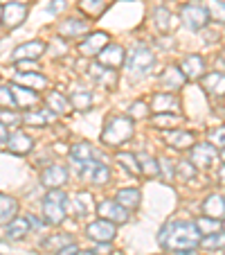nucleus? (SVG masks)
<instances>
[{"label":"nucleus","instance_id":"obj_50","mask_svg":"<svg viewBox=\"0 0 225 255\" xmlns=\"http://www.w3.org/2000/svg\"><path fill=\"white\" fill-rule=\"evenodd\" d=\"M63 7H66V2H63V0H59V2H50V5H48V11H52V14H59Z\"/></svg>","mask_w":225,"mask_h":255},{"label":"nucleus","instance_id":"obj_29","mask_svg":"<svg viewBox=\"0 0 225 255\" xmlns=\"http://www.w3.org/2000/svg\"><path fill=\"white\" fill-rule=\"evenodd\" d=\"M198 228V233L203 235H212V233L221 231V226H223V219H212V217H198V222H194Z\"/></svg>","mask_w":225,"mask_h":255},{"label":"nucleus","instance_id":"obj_41","mask_svg":"<svg viewBox=\"0 0 225 255\" xmlns=\"http://www.w3.org/2000/svg\"><path fill=\"white\" fill-rule=\"evenodd\" d=\"M207 7H210V11H207V16L214 20H219V23H223V0H207Z\"/></svg>","mask_w":225,"mask_h":255},{"label":"nucleus","instance_id":"obj_44","mask_svg":"<svg viewBox=\"0 0 225 255\" xmlns=\"http://www.w3.org/2000/svg\"><path fill=\"white\" fill-rule=\"evenodd\" d=\"M0 106L2 109H14V97H11V91L7 86H0Z\"/></svg>","mask_w":225,"mask_h":255},{"label":"nucleus","instance_id":"obj_55","mask_svg":"<svg viewBox=\"0 0 225 255\" xmlns=\"http://www.w3.org/2000/svg\"><path fill=\"white\" fill-rule=\"evenodd\" d=\"M113 255H122V253H113Z\"/></svg>","mask_w":225,"mask_h":255},{"label":"nucleus","instance_id":"obj_23","mask_svg":"<svg viewBox=\"0 0 225 255\" xmlns=\"http://www.w3.org/2000/svg\"><path fill=\"white\" fill-rule=\"evenodd\" d=\"M140 199H142V194H140L138 188H126V190H120V192H117L115 201L120 203L122 208H126V210H135V208L140 206Z\"/></svg>","mask_w":225,"mask_h":255},{"label":"nucleus","instance_id":"obj_15","mask_svg":"<svg viewBox=\"0 0 225 255\" xmlns=\"http://www.w3.org/2000/svg\"><path fill=\"white\" fill-rule=\"evenodd\" d=\"M7 149L11 151V154H18V156H25L32 151L34 147V140L29 138L27 133H23V131H16V133H11L9 138H7Z\"/></svg>","mask_w":225,"mask_h":255},{"label":"nucleus","instance_id":"obj_13","mask_svg":"<svg viewBox=\"0 0 225 255\" xmlns=\"http://www.w3.org/2000/svg\"><path fill=\"white\" fill-rule=\"evenodd\" d=\"M48 45L43 41H29V43H23L14 50V61H32V59H39L41 54L45 52Z\"/></svg>","mask_w":225,"mask_h":255},{"label":"nucleus","instance_id":"obj_37","mask_svg":"<svg viewBox=\"0 0 225 255\" xmlns=\"http://www.w3.org/2000/svg\"><path fill=\"white\" fill-rule=\"evenodd\" d=\"M198 244L203 246V249H223V231H216L212 233V235H203L201 242Z\"/></svg>","mask_w":225,"mask_h":255},{"label":"nucleus","instance_id":"obj_4","mask_svg":"<svg viewBox=\"0 0 225 255\" xmlns=\"http://www.w3.org/2000/svg\"><path fill=\"white\" fill-rule=\"evenodd\" d=\"M180 16H182V23L192 29V32H201V29L210 23L207 9L201 5H185L180 11Z\"/></svg>","mask_w":225,"mask_h":255},{"label":"nucleus","instance_id":"obj_25","mask_svg":"<svg viewBox=\"0 0 225 255\" xmlns=\"http://www.w3.org/2000/svg\"><path fill=\"white\" fill-rule=\"evenodd\" d=\"M88 29V23L86 20H79V18H68L61 23V27H59V34L61 36H79V34H83Z\"/></svg>","mask_w":225,"mask_h":255},{"label":"nucleus","instance_id":"obj_1","mask_svg":"<svg viewBox=\"0 0 225 255\" xmlns=\"http://www.w3.org/2000/svg\"><path fill=\"white\" fill-rule=\"evenodd\" d=\"M158 242L167 251H185V249H196L201 242V233H198L194 222H173L160 231Z\"/></svg>","mask_w":225,"mask_h":255},{"label":"nucleus","instance_id":"obj_54","mask_svg":"<svg viewBox=\"0 0 225 255\" xmlns=\"http://www.w3.org/2000/svg\"><path fill=\"white\" fill-rule=\"evenodd\" d=\"M0 2H2V5H7V2H11V0H0ZM20 2H25V0H20Z\"/></svg>","mask_w":225,"mask_h":255},{"label":"nucleus","instance_id":"obj_47","mask_svg":"<svg viewBox=\"0 0 225 255\" xmlns=\"http://www.w3.org/2000/svg\"><path fill=\"white\" fill-rule=\"evenodd\" d=\"M77 253H79V246L75 242H70V244H66L63 249L57 251V255H77Z\"/></svg>","mask_w":225,"mask_h":255},{"label":"nucleus","instance_id":"obj_35","mask_svg":"<svg viewBox=\"0 0 225 255\" xmlns=\"http://www.w3.org/2000/svg\"><path fill=\"white\" fill-rule=\"evenodd\" d=\"M205 91L212 95H221L223 93V72H212L205 77Z\"/></svg>","mask_w":225,"mask_h":255},{"label":"nucleus","instance_id":"obj_6","mask_svg":"<svg viewBox=\"0 0 225 255\" xmlns=\"http://www.w3.org/2000/svg\"><path fill=\"white\" fill-rule=\"evenodd\" d=\"M41 183L45 185V188L50 190H57V188H63V185L68 183V167H63V165H50V167L43 169V174H41Z\"/></svg>","mask_w":225,"mask_h":255},{"label":"nucleus","instance_id":"obj_46","mask_svg":"<svg viewBox=\"0 0 225 255\" xmlns=\"http://www.w3.org/2000/svg\"><path fill=\"white\" fill-rule=\"evenodd\" d=\"M155 23H158L160 29H167L169 27V11L158 7V9H155Z\"/></svg>","mask_w":225,"mask_h":255},{"label":"nucleus","instance_id":"obj_24","mask_svg":"<svg viewBox=\"0 0 225 255\" xmlns=\"http://www.w3.org/2000/svg\"><path fill=\"white\" fill-rule=\"evenodd\" d=\"M16 210H18V201L9 194H0V224H9L16 217Z\"/></svg>","mask_w":225,"mask_h":255},{"label":"nucleus","instance_id":"obj_36","mask_svg":"<svg viewBox=\"0 0 225 255\" xmlns=\"http://www.w3.org/2000/svg\"><path fill=\"white\" fill-rule=\"evenodd\" d=\"M79 9L88 16H99L106 9V0H81L79 2Z\"/></svg>","mask_w":225,"mask_h":255},{"label":"nucleus","instance_id":"obj_52","mask_svg":"<svg viewBox=\"0 0 225 255\" xmlns=\"http://www.w3.org/2000/svg\"><path fill=\"white\" fill-rule=\"evenodd\" d=\"M173 255H198V253L194 249H185V251H176Z\"/></svg>","mask_w":225,"mask_h":255},{"label":"nucleus","instance_id":"obj_48","mask_svg":"<svg viewBox=\"0 0 225 255\" xmlns=\"http://www.w3.org/2000/svg\"><path fill=\"white\" fill-rule=\"evenodd\" d=\"M223 133H225V131H223V127H219V129H216V131H212V144H216V147H223Z\"/></svg>","mask_w":225,"mask_h":255},{"label":"nucleus","instance_id":"obj_27","mask_svg":"<svg viewBox=\"0 0 225 255\" xmlns=\"http://www.w3.org/2000/svg\"><path fill=\"white\" fill-rule=\"evenodd\" d=\"M29 233V224L25 217H14L9 224H7V235L11 237V240H20V237H25Z\"/></svg>","mask_w":225,"mask_h":255},{"label":"nucleus","instance_id":"obj_45","mask_svg":"<svg viewBox=\"0 0 225 255\" xmlns=\"http://www.w3.org/2000/svg\"><path fill=\"white\" fill-rule=\"evenodd\" d=\"M20 122V116L18 113H11V111H0V125H5V127H11V125H18Z\"/></svg>","mask_w":225,"mask_h":255},{"label":"nucleus","instance_id":"obj_19","mask_svg":"<svg viewBox=\"0 0 225 255\" xmlns=\"http://www.w3.org/2000/svg\"><path fill=\"white\" fill-rule=\"evenodd\" d=\"M151 111H155V113H176L178 111V100L171 95V93H158V95H153V102H151Z\"/></svg>","mask_w":225,"mask_h":255},{"label":"nucleus","instance_id":"obj_22","mask_svg":"<svg viewBox=\"0 0 225 255\" xmlns=\"http://www.w3.org/2000/svg\"><path fill=\"white\" fill-rule=\"evenodd\" d=\"M167 140L171 147H176V149H187V147L194 144V133L192 131H185V129H176V131H169Z\"/></svg>","mask_w":225,"mask_h":255},{"label":"nucleus","instance_id":"obj_21","mask_svg":"<svg viewBox=\"0 0 225 255\" xmlns=\"http://www.w3.org/2000/svg\"><path fill=\"white\" fill-rule=\"evenodd\" d=\"M203 215L212 219H223V197L221 194H210L203 201Z\"/></svg>","mask_w":225,"mask_h":255},{"label":"nucleus","instance_id":"obj_43","mask_svg":"<svg viewBox=\"0 0 225 255\" xmlns=\"http://www.w3.org/2000/svg\"><path fill=\"white\" fill-rule=\"evenodd\" d=\"M149 113H151V109H149L144 102H135V104L129 109V118H131V120H133V118L144 120V118H149Z\"/></svg>","mask_w":225,"mask_h":255},{"label":"nucleus","instance_id":"obj_32","mask_svg":"<svg viewBox=\"0 0 225 255\" xmlns=\"http://www.w3.org/2000/svg\"><path fill=\"white\" fill-rule=\"evenodd\" d=\"M75 206H77V215H81V217L90 215L95 210V201H92V197L88 192H79L75 197Z\"/></svg>","mask_w":225,"mask_h":255},{"label":"nucleus","instance_id":"obj_5","mask_svg":"<svg viewBox=\"0 0 225 255\" xmlns=\"http://www.w3.org/2000/svg\"><path fill=\"white\" fill-rule=\"evenodd\" d=\"M192 163L194 167H212L214 163H219V156H216V147L212 142H203V144H196L192 149Z\"/></svg>","mask_w":225,"mask_h":255},{"label":"nucleus","instance_id":"obj_34","mask_svg":"<svg viewBox=\"0 0 225 255\" xmlns=\"http://www.w3.org/2000/svg\"><path fill=\"white\" fill-rule=\"evenodd\" d=\"M70 156H72V160H75V163L88 160V158H92V147L88 142H77V144H72Z\"/></svg>","mask_w":225,"mask_h":255},{"label":"nucleus","instance_id":"obj_9","mask_svg":"<svg viewBox=\"0 0 225 255\" xmlns=\"http://www.w3.org/2000/svg\"><path fill=\"white\" fill-rule=\"evenodd\" d=\"M99 63L101 66H106V68H120V66H124V48L122 45H117V43H108V45H104V48L99 50Z\"/></svg>","mask_w":225,"mask_h":255},{"label":"nucleus","instance_id":"obj_38","mask_svg":"<svg viewBox=\"0 0 225 255\" xmlns=\"http://www.w3.org/2000/svg\"><path fill=\"white\" fill-rule=\"evenodd\" d=\"M70 242H72V237L68 235V233H61V235L48 237V240L43 242V246L45 249H50V251H59V249H63L66 244H70Z\"/></svg>","mask_w":225,"mask_h":255},{"label":"nucleus","instance_id":"obj_7","mask_svg":"<svg viewBox=\"0 0 225 255\" xmlns=\"http://www.w3.org/2000/svg\"><path fill=\"white\" fill-rule=\"evenodd\" d=\"M97 212H99V217H104L106 222H110V224H124L126 219H129V210L122 208L117 201H108V199L97 206Z\"/></svg>","mask_w":225,"mask_h":255},{"label":"nucleus","instance_id":"obj_53","mask_svg":"<svg viewBox=\"0 0 225 255\" xmlns=\"http://www.w3.org/2000/svg\"><path fill=\"white\" fill-rule=\"evenodd\" d=\"M77 255H97V253H95V251H79Z\"/></svg>","mask_w":225,"mask_h":255},{"label":"nucleus","instance_id":"obj_49","mask_svg":"<svg viewBox=\"0 0 225 255\" xmlns=\"http://www.w3.org/2000/svg\"><path fill=\"white\" fill-rule=\"evenodd\" d=\"M25 219H27L29 228H36V231H39V228H43V222H41V219H36V217H34V215H27V217H25Z\"/></svg>","mask_w":225,"mask_h":255},{"label":"nucleus","instance_id":"obj_3","mask_svg":"<svg viewBox=\"0 0 225 255\" xmlns=\"http://www.w3.org/2000/svg\"><path fill=\"white\" fill-rule=\"evenodd\" d=\"M153 63H155V54L144 43L133 45V48L129 50V54L124 57V66L133 77H144V75H149L151 68H153Z\"/></svg>","mask_w":225,"mask_h":255},{"label":"nucleus","instance_id":"obj_31","mask_svg":"<svg viewBox=\"0 0 225 255\" xmlns=\"http://www.w3.org/2000/svg\"><path fill=\"white\" fill-rule=\"evenodd\" d=\"M68 102H70L72 109L86 111V109H90V104H92V95H90V91H77V93H72V97Z\"/></svg>","mask_w":225,"mask_h":255},{"label":"nucleus","instance_id":"obj_12","mask_svg":"<svg viewBox=\"0 0 225 255\" xmlns=\"http://www.w3.org/2000/svg\"><path fill=\"white\" fill-rule=\"evenodd\" d=\"M25 16H27V7H25L23 2H20V5L18 2H7L5 9H2V25H5L7 29H14L23 23Z\"/></svg>","mask_w":225,"mask_h":255},{"label":"nucleus","instance_id":"obj_8","mask_svg":"<svg viewBox=\"0 0 225 255\" xmlns=\"http://www.w3.org/2000/svg\"><path fill=\"white\" fill-rule=\"evenodd\" d=\"M86 235L90 237L92 242H97V244H99V242H110L113 237L117 235V233H115V224L106 222V219H97V222L88 224Z\"/></svg>","mask_w":225,"mask_h":255},{"label":"nucleus","instance_id":"obj_16","mask_svg":"<svg viewBox=\"0 0 225 255\" xmlns=\"http://www.w3.org/2000/svg\"><path fill=\"white\" fill-rule=\"evenodd\" d=\"M43 217L45 224H52V226H59L66 219V203L61 201H52V199H45L43 203Z\"/></svg>","mask_w":225,"mask_h":255},{"label":"nucleus","instance_id":"obj_39","mask_svg":"<svg viewBox=\"0 0 225 255\" xmlns=\"http://www.w3.org/2000/svg\"><path fill=\"white\" fill-rule=\"evenodd\" d=\"M176 174L180 181H192V178L196 176V167H194V163H189V160H180V163L176 165Z\"/></svg>","mask_w":225,"mask_h":255},{"label":"nucleus","instance_id":"obj_2","mask_svg":"<svg viewBox=\"0 0 225 255\" xmlns=\"http://www.w3.org/2000/svg\"><path fill=\"white\" fill-rule=\"evenodd\" d=\"M133 133H135L133 120L126 116H115L108 118V122H106L104 131H101V142L108 144V147H120L122 142L133 138Z\"/></svg>","mask_w":225,"mask_h":255},{"label":"nucleus","instance_id":"obj_18","mask_svg":"<svg viewBox=\"0 0 225 255\" xmlns=\"http://www.w3.org/2000/svg\"><path fill=\"white\" fill-rule=\"evenodd\" d=\"M185 82L187 79H185V75L180 72V68L178 66L167 68V70L162 72V77H160V86H162L164 91H178Z\"/></svg>","mask_w":225,"mask_h":255},{"label":"nucleus","instance_id":"obj_14","mask_svg":"<svg viewBox=\"0 0 225 255\" xmlns=\"http://www.w3.org/2000/svg\"><path fill=\"white\" fill-rule=\"evenodd\" d=\"M104 45H108V34L95 32V34H90L86 41H81V43H79V52L86 54V57H97V54H99V50L104 48Z\"/></svg>","mask_w":225,"mask_h":255},{"label":"nucleus","instance_id":"obj_30","mask_svg":"<svg viewBox=\"0 0 225 255\" xmlns=\"http://www.w3.org/2000/svg\"><path fill=\"white\" fill-rule=\"evenodd\" d=\"M182 122V118L178 113H155L153 125L158 129H171V127H178Z\"/></svg>","mask_w":225,"mask_h":255},{"label":"nucleus","instance_id":"obj_33","mask_svg":"<svg viewBox=\"0 0 225 255\" xmlns=\"http://www.w3.org/2000/svg\"><path fill=\"white\" fill-rule=\"evenodd\" d=\"M138 158V165H140V174H147V176H155L158 172V160H153L149 154H140L135 156Z\"/></svg>","mask_w":225,"mask_h":255},{"label":"nucleus","instance_id":"obj_28","mask_svg":"<svg viewBox=\"0 0 225 255\" xmlns=\"http://www.w3.org/2000/svg\"><path fill=\"white\" fill-rule=\"evenodd\" d=\"M48 106L52 109L54 113H70V102H68V97H63L59 91H52L48 95Z\"/></svg>","mask_w":225,"mask_h":255},{"label":"nucleus","instance_id":"obj_10","mask_svg":"<svg viewBox=\"0 0 225 255\" xmlns=\"http://www.w3.org/2000/svg\"><path fill=\"white\" fill-rule=\"evenodd\" d=\"M11 91V97H14V104L18 106V109H32V106H36V102H39V91H32V88L27 86H20V84H11L9 86Z\"/></svg>","mask_w":225,"mask_h":255},{"label":"nucleus","instance_id":"obj_51","mask_svg":"<svg viewBox=\"0 0 225 255\" xmlns=\"http://www.w3.org/2000/svg\"><path fill=\"white\" fill-rule=\"evenodd\" d=\"M7 138H9V133H7V127L5 125H0V144H5Z\"/></svg>","mask_w":225,"mask_h":255},{"label":"nucleus","instance_id":"obj_40","mask_svg":"<svg viewBox=\"0 0 225 255\" xmlns=\"http://www.w3.org/2000/svg\"><path fill=\"white\" fill-rule=\"evenodd\" d=\"M90 181H92V183H97V185L108 183V181H110V169L106 167V165H101V163H99V165L95 167V172H92Z\"/></svg>","mask_w":225,"mask_h":255},{"label":"nucleus","instance_id":"obj_17","mask_svg":"<svg viewBox=\"0 0 225 255\" xmlns=\"http://www.w3.org/2000/svg\"><path fill=\"white\" fill-rule=\"evenodd\" d=\"M20 120H23L25 125H32V127H45V125L57 120V113H54L52 109H39V111L27 109V113H25Z\"/></svg>","mask_w":225,"mask_h":255},{"label":"nucleus","instance_id":"obj_11","mask_svg":"<svg viewBox=\"0 0 225 255\" xmlns=\"http://www.w3.org/2000/svg\"><path fill=\"white\" fill-rule=\"evenodd\" d=\"M180 72L185 75V79H198L205 75V59L201 54H189L180 61Z\"/></svg>","mask_w":225,"mask_h":255},{"label":"nucleus","instance_id":"obj_42","mask_svg":"<svg viewBox=\"0 0 225 255\" xmlns=\"http://www.w3.org/2000/svg\"><path fill=\"white\" fill-rule=\"evenodd\" d=\"M117 160H120L122 167H126L131 174H140V165H138V158L133 154H117Z\"/></svg>","mask_w":225,"mask_h":255},{"label":"nucleus","instance_id":"obj_20","mask_svg":"<svg viewBox=\"0 0 225 255\" xmlns=\"http://www.w3.org/2000/svg\"><path fill=\"white\" fill-rule=\"evenodd\" d=\"M16 84H20V86H32V91H43L45 86H48V79L41 75V72H16L14 77Z\"/></svg>","mask_w":225,"mask_h":255},{"label":"nucleus","instance_id":"obj_26","mask_svg":"<svg viewBox=\"0 0 225 255\" xmlns=\"http://www.w3.org/2000/svg\"><path fill=\"white\" fill-rule=\"evenodd\" d=\"M88 72H90L97 82L115 86V72H113V68H106V66H101V63H92V66L88 68Z\"/></svg>","mask_w":225,"mask_h":255}]
</instances>
